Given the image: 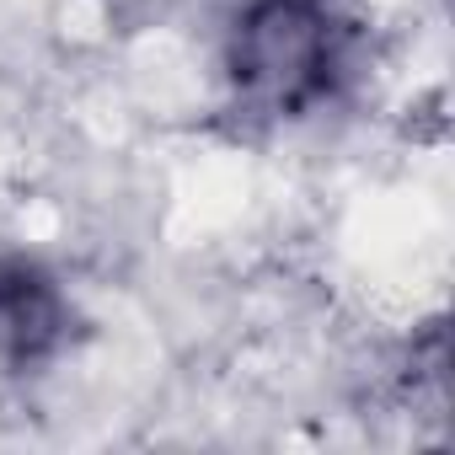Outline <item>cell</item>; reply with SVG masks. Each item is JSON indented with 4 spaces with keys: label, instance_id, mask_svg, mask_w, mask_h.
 Segmentation results:
<instances>
[{
    "label": "cell",
    "instance_id": "1",
    "mask_svg": "<svg viewBox=\"0 0 455 455\" xmlns=\"http://www.w3.org/2000/svg\"><path fill=\"white\" fill-rule=\"evenodd\" d=\"M359 60L354 0H236L225 22V92L247 124H300L343 97Z\"/></svg>",
    "mask_w": 455,
    "mask_h": 455
},
{
    "label": "cell",
    "instance_id": "2",
    "mask_svg": "<svg viewBox=\"0 0 455 455\" xmlns=\"http://www.w3.org/2000/svg\"><path fill=\"white\" fill-rule=\"evenodd\" d=\"M81 338V311L65 279L33 258L0 252V375H44Z\"/></svg>",
    "mask_w": 455,
    "mask_h": 455
}]
</instances>
